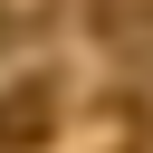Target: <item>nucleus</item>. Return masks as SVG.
I'll list each match as a JSON object with an SVG mask.
<instances>
[{"label":"nucleus","instance_id":"nucleus-1","mask_svg":"<svg viewBox=\"0 0 153 153\" xmlns=\"http://www.w3.org/2000/svg\"><path fill=\"white\" fill-rule=\"evenodd\" d=\"M48 124H57V86H48V76H19V86L0 96V153H38Z\"/></svg>","mask_w":153,"mask_h":153}]
</instances>
